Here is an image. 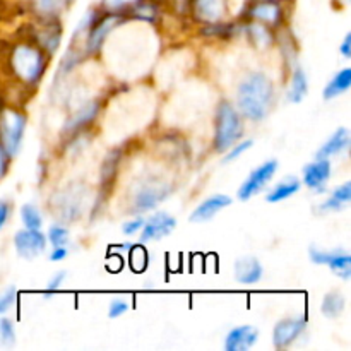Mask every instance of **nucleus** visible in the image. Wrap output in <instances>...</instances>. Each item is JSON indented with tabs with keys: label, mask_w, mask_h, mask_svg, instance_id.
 Listing matches in <instances>:
<instances>
[{
	"label": "nucleus",
	"mask_w": 351,
	"mask_h": 351,
	"mask_svg": "<svg viewBox=\"0 0 351 351\" xmlns=\"http://www.w3.org/2000/svg\"><path fill=\"white\" fill-rule=\"evenodd\" d=\"M273 82L267 75L256 72L240 82L237 93L239 112L252 122H261L267 117L273 103Z\"/></svg>",
	"instance_id": "nucleus-1"
},
{
	"label": "nucleus",
	"mask_w": 351,
	"mask_h": 351,
	"mask_svg": "<svg viewBox=\"0 0 351 351\" xmlns=\"http://www.w3.org/2000/svg\"><path fill=\"white\" fill-rule=\"evenodd\" d=\"M243 134L242 115L239 110L230 103H221L216 112V129H215V147L218 153H225Z\"/></svg>",
	"instance_id": "nucleus-2"
},
{
	"label": "nucleus",
	"mask_w": 351,
	"mask_h": 351,
	"mask_svg": "<svg viewBox=\"0 0 351 351\" xmlns=\"http://www.w3.org/2000/svg\"><path fill=\"white\" fill-rule=\"evenodd\" d=\"M10 65L12 71L21 81L33 82L40 81L45 71V57L36 47L31 45H19L14 48L12 55H10Z\"/></svg>",
	"instance_id": "nucleus-3"
},
{
	"label": "nucleus",
	"mask_w": 351,
	"mask_h": 351,
	"mask_svg": "<svg viewBox=\"0 0 351 351\" xmlns=\"http://www.w3.org/2000/svg\"><path fill=\"white\" fill-rule=\"evenodd\" d=\"M24 129H26V117L21 112L7 108L0 113V144L9 158L19 153Z\"/></svg>",
	"instance_id": "nucleus-4"
},
{
	"label": "nucleus",
	"mask_w": 351,
	"mask_h": 351,
	"mask_svg": "<svg viewBox=\"0 0 351 351\" xmlns=\"http://www.w3.org/2000/svg\"><path fill=\"white\" fill-rule=\"evenodd\" d=\"M278 171V161L276 160H267L264 161L261 167H257L256 170L250 171L249 177L245 178L242 185H240L239 192H237V197L240 201H249L254 195H257L259 192H263L266 189V185L273 180V177Z\"/></svg>",
	"instance_id": "nucleus-5"
},
{
	"label": "nucleus",
	"mask_w": 351,
	"mask_h": 351,
	"mask_svg": "<svg viewBox=\"0 0 351 351\" xmlns=\"http://www.w3.org/2000/svg\"><path fill=\"white\" fill-rule=\"evenodd\" d=\"M47 237L41 233V230H19L14 235V247H16L17 256L26 261L40 257L47 249Z\"/></svg>",
	"instance_id": "nucleus-6"
},
{
	"label": "nucleus",
	"mask_w": 351,
	"mask_h": 351,
	"mask_svg": "<svg viewBox=\"0 0 351 351\" xmlns=\"http://www.w3.org/2000/svg\"><path fill=\"white\" fill-rule=\"evenodd\" d=\"M307 329V321L304 317H287L274 326L273 345L276 350L290 348L293 343L302 338Z\"/></svg>",
	"instance_id": "nucleus-7"
},
{
	"label": "nucleus",
	"mask_w": 351,
	"mask_h": 351,
	"mask_svg": "<svg viewBox=\"0 0 351 351\" xmlns=\"http://www.w3.org/2000/svg\"><path fill=\"white\" fill-rule=\"evenodd\" d=\"M177 226V219L168 213H156L151 218L144 219V225L141 228V242L147 243L153 240L165 239L170 235Z\"/></svg>",
	"instance_id": "nucleus-8"
},
{
	"label": "nucleus",
	"mask_w": 351,
	"mask_h": 351,
	"mask_svg": "<svg viewBox=\"0 0 351 351\" xmlns=\"http://www.w3.org/2000/svg\"><path fill=\"white\" fill-rule=\"evenodd\" d=\"M331 161L326 160V158H317L315 161H311L308 165H305L302 180H304L305 187L311 189V191L324 192L326 185H328L329 178H331Z\"/></svg>",
	"instance_id": "nucleus-9"
},
{
	"label": "nucleus",
	"mask_w": 351,
	"mask_h": 351,
	"mask_svg": "<svg viewBox=\"0 0 351 351\" xmlns=\"http://www.w3.org/2000/svg\"><path fill=\"white\" fill-rule=\"evenodd\" d=\"M259 339V329L250 324L237 326L225 336L223 348L226 351H249Z\"/></svg>",
	"instance_id": "nucleus-10"
},
{
	"label": "nucleus",
	"mask_w": 351,
	"mask_h": 351,
	"mask_svg": "<svg viewBox=\"0 0 351 351\" xmlns=\"http://www.w3.org/2000/svg\"><path fill=\"white\" fill-rule=\"evenodd\" d=\"M233 274H235V280L240 285H256L263 280L264 276V267L261 264V261L254 256H245L237 259L235 267H233Z\"/></svg>",
	"instance_id": "nucleus-11"
},
{
	"label": "nucleus",
	"mask_w": 351,
	"mask_h": 351,
	"mask_svg": "<svg viewBox=\"0 0 351 351\" xmlns=\"http://www.w3.org/2000/svg\"><path fill=\"white\" fill-rule=\"evenodd\" d=\"M232 204V199L225 194H215L211 197L204 199L197 208L192 211L191 215V221L192 223H206L211 221L219 211H223L225 208Z\"/></svg>",
	"instance_id": "nucleus-12"
},
{
	"label": "nucleus",
	"mask_w": 351,
	"mask_h": 351,
	"mask_svg": "<svg viewBox=\"0 0 351 351\" xmlns=\"http://www.w3.org/2000/svg\"><path fill=\"white\" fill-rule=\"evenodd\" d=\"M170 194V189L165 187L161 184H146L144 187L139 189L136 194V204L137 211H149V209L156 208L163 199Z\"/></svg>",
	"instance_id": "nucleus-13"
},
{
	"label": "nucleus",
	"mask_w": 351,
	"mask_h": 351,
	"mask_svg": "<svg viewBox=\"0 0 351 351\" xmlns=\"http://www.w3.org/2000/svg\"><path fill=\"white\" fill-rule=\"evenodd\" d=\"M350 143V130L346 129V127H339V129H336L335 134L322 144L321 149L317 151V158H326V160H329V158L332 156H338V154L345 153V151L348 149Z\"/></svg>",
	"instance_id": "nucleus-14"
},
{
	"label": "nucleus",
	"mask_w": 351,
	"mask_h": 351,
	"mask_svg": "<svg viewBox=\"0 0 351 351\" xmlns=\"http://www.w3.org/2000/svg\"><path fill=\"white\" fill-rule=\"evenodd\" d=\"M194 10L201 21L216 24L225 14V0H195Z\"/></svg>",
	"instance_id": "nucleus-15"
},
{
	"label": "nucleus",
	"mask_w": 351,
	"mask_h": 351,
	"mask_svg": "<svg viewBox=\"0 0 351 351\" xmlns=\"http://www.w3.org/2000/svg\"><path fill=\"white\" fill-rule=\"evenodd\" d=\"M117 24H120V17L117 16V14H113V16L103 19L101 23H99L98 26L91 31V33H89L88 45H86V48H88L89 53H95V51H98L99 48H101L105 38L108 36V33L117 26Z\"/></svg>",
	"instance_id": "nucleus-16"
},
{
	"label": "nucleus",
	"mask_w": 351,
	"mask_h": 351,
	"mask_svg": "<svg viewBox=\"0 0 351 351\" xmlns=\"http://www.w3.org/2000/svg\"><path fill=\"white\" fill-rule=\"evenodd\" d=\"M346 308V298L341 291H329V293L324 295L321 304V312L324 317L331 319H339L343 315Z\"/></svg>",
	"instance_id": "nucleus-17"
},
{
	"label": "nucleus",
	"mask_w": 351,
	"mask_h": 351,
	"mask_svg": "<svg viewBox=\"0 0 351 351\" xmlns=\"http://www.w3.org/2000/svg\"><path fill=\"white\" fill-rule=\"evenodd\" d=\"M350 86H351V69L346 67L343 69V71H339L338 74L328 82V86H326L324 91H322V98L328 99V101L329 99L338 98V96L345 95V93L348 91Z\"/></svg>",
	"instance_id": "nucleus-18"
},
{
	"label": "nucleus",
	"mask_w": 351,
	"mask_h": 351,
	"mask_svg": "<svg viewBox=\"0 0 351 351\" xmlns=\"http://www.w3.org/2000/svg\"><path fill=\"white\" fill-rule=\"evenodd\" d=\"M351 202V182H346V184L339 185L331 195H329L328 201L324 204H321L322 213H338L341 209H345Z\"/></svg>",
	"instance_id": "nucleus-19"
},
{
	"label": "nucleus",
	"mask_w": 351,
	"mask_h": 351,
	"mask_svg": "<svg viewBox=\"0 0 351 351\" xmlns=\"http://www.w3.org/2000/svg\"><path fill=\"white\" fill-rule=\"evenodd\" d=\"M300 191V180L298 178H287V180H281L280 184L274 185L273 189L269 191V194H267V202H271V204H276V202H283L287 201V199H290L291 195H295L297 192Z\"/></svg>",
	"instance_id": "nucleus-20"
},
{
	"label": "nucleus",
	"mask_w": 351,
	"mask_h": 351,
	"mask_svg": "<svg viewBox=\"0 0 351 351\" xmlns=\"http://www.w3.org/2000/svg\"><path fill=\"white\" fill-rule=\"evenodd\" d=\"M252 17L263 24H278L281 21V7L276 2H259L250 10Z\"/></svg>",
	"instance_id": "nucleus-21"
},
{
	"label": "nucleus",
	"mask_w": 351,
	"mask_h": 351,
	"mask_svg": "<svg viewBox=\"0 0 351 351\" xmlns=\"http://www.w3.org/2000/svg\"><path fill=\"white\" fill-rule=\"evenodd\" d=\"M329 266L332 274H336L341 280L348 281L351 278V256L346 250L343 249H335L332 250V256L329 259V263L326 264Z\"/></svg>",
	"instance_id": "nucleus-22"
},
{
	"label": "nucleus",
	"mask_w": 351,
	"mask_h": 351,
	"mask_svg": "<svg viewBox=\"0 0 351 351\" xmlns=\"http://www.w3.org/2000/svg\"><path fill=\"white\" fill-rule=\"evenodd\" d=\"M308 91V79L304 69H295L293 75H291L290 86H288V101L290 103H300L302 99L307 96Z\"/></svg>",
	"instance_id": "nucleus-23"
},
{
	"label": "nucleus",
	"mask_w": 351,
	"mask_h": 351,
	"mask_svg": "<svg viewBox=\"0 0 351 351\" xmlns=\"http://www.w3.org/2000/svg\"><path fill=\"white\" fill-rule=\"evenodd\" d=\"M96 113H98V105H96V103H89V105H86L77 115H74L71 120H69L65 129H67L69 132H74V130L81 129L82 125H86V123H89L93 119H95Z\"/></svg>",
	"instance_id": "nucleus-24"
},
{
	"label": "nucleus",
	"mask_w": 351,
	"mask_h": 351,
	"mask_svg": "<svg viewBox=\"0 0 351 351\" xmlns=\"http://www.w3.org/2000/svg\"><path fill=\"white\" fill-rule=\"evenodd\" d=\"M21 219H23L24 228L27 230H41L43 226V216L34 204H24L21 208Z\"/></svg>",
	"instance_id": "nucleus-25"
},
{
	"label": "nucleus",
	"mask_w": 351,
	"mask_h": 351,
	"mask_svg": "<svg viewBox=\"0 0 351 351\" xmlns=\"http://www.w3.org/2000/svg\"><path fill=\"white\" fill-rule=\"evenodd\" d=\"M16 345V328L7 317H0V348H12Z\"/></svg>",
	"instance_id": "nucleus-26"
},
{
	"label": "nucleus",
	"mask_w": 351,
	"mask_h": 351,
	"mask_svg": "<svg viewBox=\"0 0 351 351\" xmlns=\"http://www.w3.org/2000/svg\"><path fill=\"white\" fill-rule=\"evenodd\" d=\"M69 239H71V233L65 226L55 225L48 230L47 240L50 242V245L53 247H65L69 243Z\"/></svg>",
	"instance_id": "nucleus-27"
},
{
	"label": "nucleus",
	"mask_w": 351,
	"mask_h": 351,
	"mask_svg": "<svg viewBox=\"0 0 351 351\" xmlns=\"http://www.w3.org/2000/svg\"><path fill=\"white\" fill-rule=\"evenodd\" d=\"M17 302L16 287H7L0 291V315L7 314Z\"/></svg>",
	"instance_id": "nucleus-28"
},
{
	"label": "nucleus",
	"mask_w": 351,
	"mask_h": 351,
	"mask_svg": "<svg viewBox=\"0 0 351 351\" xmlns=\"http://www.w3.org/2000/svg\"><path fill=\"white\" fill-rule=\"evenodd\" d=\"M252 146H254L252 139L242 141V143H239V144L235 143L228 151H225L226 156H225V160H223V163H233V161L239 160V158L242 156L243 153H247V151H249Z\"/></svg>",
	"instance_id": "nucleus-29"
},
{
	"label": "nucleus",
	"mask_w": 351,
	"mask_h": 351,
	"mask_svg": "<svg viewBox=\"0 0 351 351\" xmlns=\"http://www.w3.org/2000/svg\"><path fill=\"white\" fill-rule=\"evenodd\" d=\"M250 33H252L254 40H256V43L259 45V47H266V45L271 43V33L266 27V24L254 23L252 26H250Z\"/></svg>",
	"instance_id": "nucleus-30"
},
{
	"label": "nucleus",
	"mask_w": 351,
	"mask_h": 351,
	"mask_svg": "<svg viewBox=\"0 0 351 351\" xmlns=\"http://www.w3.org/2000/svg\"><path fill=\"white\" fill-rule=\"evenodd\" d=\"M129 308H130L129 302L123 300V298H115V300H112V304H110L108 307V317L110 319L122 317L123 314H127Z\"/></svg>",
	"instance_id": "nucleus-31"
},
{
	"label": "nucleus",
	"mask_w": 351,
	"mask_h": 351,
	"mask_svg": "<svg viewBox=\"0 0 351 351\" xmlns=\"http://www.w3.org/2000/svg\"><path fill=\"white\" fill-rule=\"evenodd\" d=\"M141 0H103V7L108 12H119V10L127 9V7L139 5Z\"/></svg>",
	"instance_id": "nucleus-32"
},
{
	"label": "nucleus",
	"mask_w": 351,
	"mask_h": 351,
	"mask_svg": "<svg viewBox=\"0 0 351 351\" xmlns=\"http://www.w3.org/2000/svg\"><path fill=\"white\" fill-rule=\"evenodd\" d=\"M65 0H36V7L41 10L43 14H55L57 10H60L64 7Z\"/></svg>",
	"instance_id": "nucleus-33"
},
{
	"label": "nucleus",
	"mask_w": 351,
	"mask_h": 351,
	"mask_svg": "<svg viewBox=\"0 0 351 351\" xmlns=\"http://www.w3.org/2000/svg\"><path fill=\"white\" fill-rule=\"evenodd\" d=\"M65 278H67V273H65V271H58V273H55L53 276L48 280L47 288H45V293H53V291H57L58 288L62 287V283L65 281Z\"/></svg>",
	"instance_id": "nucleus-34"
},
{
	"label": "nucleus",
	"mask_w": 351,
	"mask_h": 351,
	"mask_svg": "<svg viewBox=\"0 0 351 351\" xmlns=\"http://www.w3.org/2000/svg\"><path fill=\"white\" fill-rule=\"evenodd\" d=\"M144 225V218H141V216H137V218L130 219V221H127L125 225L122 226V232L125 233V235H136V233L141 232V228H143Z\"/></svg>",
	"instance_id": "nucleus-35"
},
{
	"label": "nucleus",
	"mask_w": 351,
	"mask_h": 351,
	"mask_svg": "<svg viewBox=\"0 0 351 351\" xmlns=\"http://www.w3.org/2000/svg\"><path fill=\"white\" fill-rule=\"evenodd\" d=\"M67 247H53V250H51V254L48 256V259H50L51 263H60V261H64L65 257H67Z\"/></svg>",
	"instance_id": "nucleus-36"
},
{
	"label": "nucleus",
	"mask_w": 351,
	"mask_h": 351,
	"mask_svg": "<svg viewBox=\"0 0 351 351\" xmlns=\"http://www.w3.org/2000/svg\"><path fill=\"white\" fill-rule=\"evenodd\" d=\"M7 168H9V154L5 153L3 146L0 144V180L5 177L7 173Z\"/></svg>",
	"instance_id": "nucleus-37"
},
{
	"label": "nucleus",
	"mask_w": 351,
	"mask_h": 351,
	"mask_svg": "<svg viewBox=\"0 0 351 351\" xmlns=\"http://www.w3.org/2000/svg\"><path fill=\"white\" fill-rule=\"evenodd\" d=\"M10 218V206L5 201H0V230L5 226V223Z\"/></svg>",
	"instance_id": "nucleus-38"
},
{
	"label": "nucleus",
	"mask_w": 351,
	"mask_h": 351,
	"mask_svg": "<svg viewBox=\"0 0 351 351\" xmlns=\"http://www.w3.org/2000/svg\"><path fill=\"white\" fill-rule=\"evenodd\" d=\"M339 51H341V55L345 58H351V33H348L345 36L341 47H339Z\"/></svg>",
	"instance_id": "nucleus-39"
},
{
	"label": "nucleus",
	"mask_w": 351,
	"mask_h": 351,
	"mask_svg": "<svg viewBox=\"0 0 351 351\" xmlns=\"http://www.w3.org/2000/svg\"><path fill=\"white\" fill-rule=\"evenodd\" d=\"M259 2H274V0H259Z\"/></svg>",
	"instance_id": "nucleus-40"
}]
</instances>
